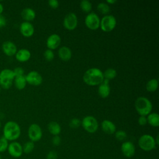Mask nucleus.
Wrapping results in <instances>:
<instances>
[{"instance_id":"f257e3e1","label":"nucleus","mask_w":159,"mask_h":159,"mask_svg":"<svg viewBox=\"0 0 159 159\" xmlns=\"http://www.w3.org/2000/svg\"><path fill=\"white\" fill-rule=\"evenodd\" d=\"M104 78L103 72L98 68H91L85 71L83 75V81L88 85L94 86L99 85Z\"/></svg>"},{"instance_id":"f03ea898","label":"nucleus","mask_w":159,"mask_h":159,"mask_svg":"<svg viewBox=\"0 0 159 159\" xmlns=\"http://www.w3.org/2000/svg\"><path fill=\"white\" fill-rule=\"evenodd\" d=\"M20 135L19 125L14 121H9L6 123L3 129V137L8 141H14Z\"/></svg>"},{"instance_id":"f3484780","label":"nucleus","mask_w":159,"mask_h":159,"mask_svg":"<svg viewBox=\"0 0 159 159\" xmlns=\"http://www.w3.org/2000/svg\"><path fill=\"white\" fill-rule=\"evenodd\" d=\"M2 49L3 52L9 57L16 55L17 50V47L12 42L6 41L2 45Z\"/></svg>"},{"instance_id":"37998d69","label":"nucleus","mask_w":159,"mask_h":159,"mask_svg":"<svg viewBox=\"0 0 159 159\" xmlns=\"http://www.w3.org/2000/svg\"><path fill=\"white\" fill-rule=\"evenodd\" d=\"M0 159H1V154H0Z\"/></svg>"},{"instance_id":"bb28decb","label":"nucleus","mask_w":159,"mask_h":159,"mask_svg":"<svg viewBox=\"0 0 159 159\" xmlns=\"http://www.w3.org/2000/svg\"><path fill=\"white\" fill-rule=\"evenodd\" d=\"M80 8L81 10L86 13H89L92 9V4L90 1L88 0H83L80 2Z\"/></svg>"},{"instance_id":"c9c22d12","label":"nucleus","mask_w":159,"mask_h":159,"mask_svg":"<svg viewBox=\"0 0 159 159\" xmlns=\"http://www.w3.org/2000/svg\"><path fill=\"white\" fill-rule=\"evenodd\" d=\"M48 4L53 9H57L59 6V2L57 0H50L48 1Z\"/></svg>"},{"instance_id":"6ab92c4d","label":"nucleus","mask_w":159,"mask_h":159,"mask_svg":"<svg viewBox=\"0 0 159 159\" xmlns=\"http://www.w3.org/2000/svg\"><path fill=\"white\" fill-rule=\"evenodd\" d=\"M58 55L59 58L65 61H69L72 56V52L71 49L66 46L60 47L58 51Z\"/></svg>"},{"instance_id":"393cba45","label":"nucleus","mask_w":159,"mask_h":159,"mask_svg":"<svg viewBox=\"0 0 159 159\" xmlns=\"http://www.w3.org/2000/svg\"><path fill=\"white\" fill-rule=\"evenodd\" d=\"M158 86V81L157 79L153 78L147 81L146 84V89L149 92H155L157 91Z\"/></svg>"},{"instance_id":"0eeeda50","label":"nucleus","mask_w":159,"mask_h":159,"mask_svg":"<svg viewBox=\"0 0 159 159\" xmlns=\"http://www.w3.org/2000/svg\"><path fill=\"white\" fill-rule=\"evenodd\" d=\"M81 124L86 132L91 134L96 132L99 127L97 119L91 116L84 117L81 122Z\"/></svg>"},{"instance_id":"ea45409f","label":"nucleus","mask_w":159,"mask_h":159,"mask_svg":"<svg viewBox=\"0 0 159 159\" xmlns=\"http://www.w3.org/2000/svg\"><path fill=\"white\" fill-rule=\"evenodd\" d=\"M117 2L116 0H107L106 1V2L107 4H114Z\"/></svg>"},{"instance_id":"b1692460","label":"nucleus","mask_w":159,"mask_h":159,"mask_svg":"<svg viewBox=\"0 0 159 159\" xmlns=\"http://www.w3.org/2000/svg\"><path fill=\"white\" fill-rule=\"evenodd\" d=\"M14 84L17 89L19 90L23 89L27 84V81L25 78V76H20L15 77L14 80Z\"/></svg>"},{"instance_id":"9d476101","label":"nucleus","mask_w":159,"mask_h":159,"mask_svg":"<svg viewBox=\"0 0 159 159\" xmlns=\"http://www.w3.org/2000/svg\"><path fill=\"white\" fill-rule=\"evenodd\" d=\"M63 24L67 30H75L78 25V17L73 12L67 14L63 19Z\"/></svg>"},{"instance_id":"7c9ffc66","label":"nucleus","mask_w":159,"mask_h":159,"mask_svg":"<svg viewBox=\"0 0 159 159\" xmlns=\"http://www.w3.org/2000/svg\"><path fill=\"white\" fill-rule=\"evenodd\" d=\"M116 139L119 141H123L127 138V134L124 130H118L115 132Z\"/></svg>"},{"instance_id":"7ed1b4c3","label":"nucleus","mask_w":159,"mask_h":159,"mask_svg":"<svg viewBox=\"0 0 159 159\" xmlns=\"http://www.w3.org/2000/svg\"><path fill=\"white\" fill-rule=\"evenodd\" d=\"M135 108L140 116H148L152 110L151 101L145 97L140 96L136 99L134 103Z\"/></svg>"},{"instance_id":"4468645a","label":"nucleus","mask_w":159,"mask_h":159,"mask_svg":"<svg viewBox=\"0 0 159 159\" xmlns=\"http://www.w3.org/2000/svg\"><path fill=\"white\" fill-rule=\"evenodd\" d=\"M61 43V37L57 34L50 35L47 39L46 45L48 49L55 50L57 48Z\"/></svg>"},{"instance_id":"423d86ee","label":"nucleus","mask_w":159,"mask_h":159,"mask_svg":"<svg viewBox=\"0 0 159 159\" xmlns=\"http://www.w3.org/2000/svg\"><path fill=\"white\" fill-rule=\"evenodd\" d=\"M117 24L116 17L112 15H106L100 20V27L103 32H109L114 29Z\"/></svg>"},{"instance_id":"ddd939ff","label":"nucleus","mask_w":159,"mask_h":159,"mask_svg":"<svg viewBox=\"0 0 159 159\" xmlns=\"http://www.w3.org/2000/svg\"><path fill=\"white\" fill-rule=\"evenodd\" d=\"M122 154L127 158L132 157L135 152V147L132 142L127 141L122 143L121 145Z\"/></svg>"},{"instance_id":"1a4fd4ad","label":"nucleus","mask_w":159,"mask_h":159,"mask_svg":"<svg viewBox=\"0 0 159 159\" xmlns=\"http://www.w3.org/2000/svg\"><path fill=\"white\" fill-rule=\"evenodd\" d=\"M28 136L33 142L40 140L42 137V131L40 125L37 124H31L28 129Z\"/></svg>"},{"instance_id":"79ce46f5","label":"nucleus","mask_w":159,"mask_h":159,"mask_svg":"<svg viewBox=\"0 0 159 159\" xmlns=\"http://www.w3.org/2000/svg\"><path fill=\"white\" fill-rule=\"evenodd\" d=\"M1 121H0V129H1Z\"/></svg>"},{"instance_id":"5701e85b","label":"nucleus","mask_w":159,"mask_h":159,"mask_svg":"<svg viewBox=\"0 0 159 159\" xmlns=\"http://www.w3.org/2000/svg\"><path fill=\"white\" fill-rule=\"evenodd\" d=\"M48 130L49 132L55 135H58L61 132V127L60 124L55 122V121H52L48 124Z\"/></svg>"},{"instance_id":"e433bc0d","label":"nucleus","mask_w":159,"mask_h":159,"mask_svg":"<svg viewBox=\"0 0 159 159\" xmlns=\"http://www.w3.org/2000/svg\"><path fill=\"white\" fill-rule=\"evenodd\" d=\"M57 152L54 150H52L48 153L46 159H57Z\"/></svg>"},{"instance_id":"20e7f679","label":"nucleus","mask_w":159,"mask_h":159,"mask_svg":"<svg viewBox=\"0 0 159 159\" xmlns=\"http://www.w3.org/2000/svg\"><path fill=\"white\" fill-rule=\"evenodd\" d=\"M15 78L13 71L10 69H4L0 73V86L4 89H9Z\"/></svg>"},{"instance_id":"6e6552de","label":"nucleus","mask_w":159,"mask_h":159,"mask_svg":"<svg viewBox=\"0 0 159 159\" xmlns=\"http://www.w3.org/2000/svg\"><path fill=\"white\" fill-rule=\"evenodd\" d=\"M100 20L98 14L94 12H89L85 17L84 24L89 29L95 30L100 26Z\"/></svg>"},{"instance_id":"58836bf2","label":"nucleus","mask_w":159,"mask_h":159,"mask_svg":"<svg viewBox=\"0 0 159 159\" xmlns=\"http://www.w3.org/2000/svg\"><path fill=\"white\" fill-rule=\"evenodd\" d=\"M6 24V20L4 16L0 15V29L4 27Z\"/></svg>"},{"instance_id":"4be33fe9","label":"nucleus","mask_w":159,"mask_h":159,"mask_svg":"<svg viewBox=\"0 0 159 159\" xmlns=\"http://www.w3.org/2000/svg\"><path fill=\"white\" fill-rule=\"evenodd\" d=\"M147 123L151 126L157 127L159 126V115L157 112L150 113L147 117Z\"/></svg>"},{"instance_id":"dca6fc26","label":"nucleus","mask_w":159,"mask_h":159,"mask_svg":"<svg viewBox=\"0 0 159 159\" xmlns=\"http://www.w3.org/2000/svg\"><path fill=\"white\" fill-rule=\"evenodd\" d=\"M20 32L25 37H30L34 33V27L30 22H23L20 25Z\"/></svg>"},{"instance_id":"f704fd0d","label":"nucleus","mask_w":159,"mask_h":159,"mask_svg":"<svg viewBox=\"0 0 159 159\" xmlns=\"http://www.w3.org/2000/svg\"><path fill=\"white\" fill-rule=\"evenodd\" d=\"M138 123L141 126L145 125L147 124V117L144 116H140L138 119Z\"/></svg>"},{"instance_id":"2eb2a0df","label":"nucleus","mask_w":159,"mask_h":159,"mask_svg":"<svg viewBox=\"0 0 159 159\" xmlns=\"http://www.w3.org/2000/svg\"><path fill=\"white\" fill-rule=\"evenodd\" d=\"M98 94L102 98H107L111 93V88L109 86V80L104 79L102 82L98 85Z\"/></svg>"},{"instance_id":"f8f14e48","label":"nucleus","mask_w":159,"mask_h":159,"mask_svg":"<svg viewBox=\"0 0 159 159\" xmlns=\"http://www.w3.org/2000/svg\"><path fill=\"white\" fill-rule=\"evenodd\" d=\"M25 78L27 83L35 86L40 85L43 81L42 75L36 71H30Z\"/></svg>"},{"instance_id":"9b49d317","label":"nucleus","mask_w":159,"mask_h":159,"mask_svg":"<svg viewBox=\"0 0 159 159\" xmlns=\"http://www.w3.org/2000/svg\"><path fill=\"white\" fill-rule=\"evenodd\" d=\"M9 154L14 158H19L23 153L22 146L17 142H12L9 143L7 149Z\"/></svg>"},{"instance_id":"cd10ccee","label":"nucleus","mask_w":159,"mask_h":159,"mask_svg":"<svg viewBox=\"0 0 159 159\" xmlns=\"http://www.w3.org/2000/svg\"><path fill=\"white\" fill-rule=\"evenodd\" d=\"M97 9L99 12L102 14H107L110 11L109 4L106 2H100L97 6Z\"/></svg>"},{"instance_id":"2f4dec72","label":"nucleus","mask_w":159,"mask_h":159,"mask_svg":"<svg viewBox=\"0 0 159 159\" xmlns=\"http://www.w3.org/2000/svg\"><path fill=\"white\" fill-rule=\"evenodd\" d=\"M43 56L45 57V58L47 60V61H52L53 60L54 58V53L53 52V50H50V49H47L44 53H43Z\"/></svg>"},{"instance_id":"412c9836","label":"nucleus","mask_w":159,"mask_h":159,"mask_svg":"<svg viewBox=\"0 0 159 159\" xmlns=\"http://www.w3.org/2000/svg\"><path fill=\"white\" fill-rule=\"evenodd\" d=\"M35 12L32 8L27 7L22 10L21 12V16L26 22L33 20L35 17Z\"/></svg>"},{"instance_id":"c03bdc74","label":"nucleus","mask_w":159,"mask_h":159,"mask_svg":"<svg viewBox=\"0 0 159 159\" xmlns=\"http://www.w3.org/2000/svg\"><path fill=\"white\" fill-rule=\"evenodd\" d=\"M0 92H1V88H0Z\"/></svg>"},{"instance_id":"a211bd4d","label":"nucleus","mask_w":159,"mask_h":159,"mask_svg":"<svg viewBox=\"0 0 159 159\" xmlns=\"http://www.w3.org/2000/svg\"><path fill=\"white\" fill-rule=\"evenodd\" d=\"M101 128L103 132L109 135L114 134L116 130L115 124L112 121L107 119H105L101 122Z\"/></svg>"},{"instance_id":"a878e982","label":"nucleus","mask_w":159,"mask_h":159,"mask_svg":"<svg viewBox=\"0 0 159 159\" xmlns=\"http://www.w3.org/2000/svg\"><path fill=\"white\" fill-rule=\"evenodd\" d=\"M103 76H104V79L111 80L116 77L117 71L114 68H109L106 69L104 71V72H103Z\"/></svg>"},{"instance_id":"c85d7f7f","label":"nucleus","mask_w":159,"mask_h":159,"mask_svg":"<svg viewBox=\"0 0 159 159\" xmlns=\"http://www.w3.org/2000/svg\"><path fill=\"white\" fill-rule=\"evenodd\" d=\"M34 143L32 141H28L25 142L22 146L23 152L25 153H30L34 149Z\"/></svg>"},{"instance_id":"c756f323","label":"nucleus","mask_w":159,"mask_h":159,"mask_svg":"<svg viewBox=\"0 0 159 159\" xmlns=\"http://www.w3.org/2000/svg\"><path fill=\"white\" fill-rule=\"evenodd\" d=\"M9 145L8 140L3 136L0 137V153L4 152L7 150Z\"/></svg>"},{"instance_id":"4c0bfd02","label":"nucleus","mask_w":159,"mask_h":159,"mask_svg":"<svg viewBox=\"0 0 159 159\" xmlns=\"http://www.w3.org/2000/svg\"><path fill=\"white\" fill-rule=\"evenodd\" d=\"M52 143L53 145L55 146H58L61 143V138L58 136V135H55L53 138H52Z\"/></svg>"},{"instance_id":"473e14b6","label":"nucleus","mask_w":159,"mask_h":159,"mask_svg":"<svg viewBox=\"0 0 159 159\" xmlns=\"http://www.w3.org/2000/svg\"><path fill=\"white\" fill-rule=\"evenodd\" d=\"M81 125V121L78 118H73L69 123V125L72 129H77Z\"/></svg>"},{"instance_id":"aec40b11","label":"nucleus","mask_w":159,"mask_h":159,"mask_svg":"<svg viewBox=\"0 0 159 159\" xmlns=\"http://www.w3.org/2000/svg\"><path fill=\"white\" fill-rule=\"evenodd\" d=\"M16 58L20 62H25L28 61L30 57L31 53L30 51L25 48H22L19 50L16 53Z\"/></svg>"},{"instance_id":"39448f33","label":"nucleus","mask_w":159,"mask_h":159,"mask_svg":"<svg viewBox=\"0 0 159 159\" xmlns=\"http://www.w3.org/2000/svg\"><path fill=\"white\" fill-rule=\"evenodd\" d=\"M138 144L140 148L146 152L151 151L156 147L155 139L150 135H142L139 139Z\"/></svg>"},{"instance_id":"a19ab883","label":"nucleus","mask_w":159,"mask_h":159,"mask_svg":"<svg viewBox=\"0 0 159 159\" xmlns=\"http://www.w3.org/2000/svg\"><path fill=\"white\" fill-rule=\"evenodd\" d=\"M3 12V6L1 3H0V15H1L2 12Z\"/></svg>"},{"instance_id":"72a5a7b5","label":"nucleus","mask_w":159,"mask_h":159,"mask_svg":"<svg viewBox=\"0 0 159 159\" xmlns=\"http://www.w3.org/2000/svg\"><path fill=\"white\" fill-rule=\"evenodd\" d=\"M13 73L14 74L15 77L17 76H24V70L21 67H16L14 69Z\"/></svg>"}]
</instances>
